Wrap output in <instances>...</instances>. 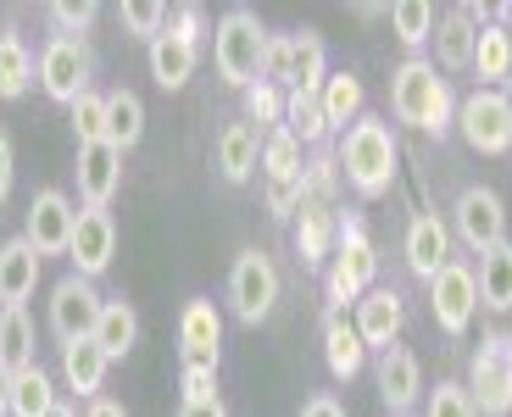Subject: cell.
<instances>
[{"label":"cell","mask_w":512,"mask_h":417,"mask_svg":"<svg viewBox=\"0 0 512 417\" xmlns=\"http://www.w3.org/2000/svg\"><path fill=\"white\" fill-rule=\"evenodd\" d=\"M390 112H396V123L440 139L457 123V95H451V84L435 73V62L407 56V62L390 73Z\"/></svg>","instance_id":"cell-1"},{"label":"cell","mask_w":512,"mask_h":417,"mask_svg":"<svg viewBox=\"0 0 512 417\" xmlns=\"http://www.w3.org/2000/svg\"><path fill=\"white\" fill-rule=\"evenodd\" d=\"M334 162H340V178H346L362 201H379V195H390V184H396L401 145H396V134H390V123L357 117V123L346 128V145H340Z\"/></svg>","instance_id":"cell-2"},{"label":"cell","mask_w":512,"mask_h":417,"mask_svg":"<svg viewBox=\"0 0 512 417\" xmlns=\"http://www.w3.org/2000/svg\"><path fill=\"white\" fill-rule=\"evenodd\" d=\"M262 51H268V28L251 6H229L212 28V62H218V78L234 89L262 84Z\"/></svg>","instance_id":"cell-3"},{"label":"cell","mask_w":512,"mask_h":417,"mask_svg":"<svg viewBox=\"0 0 512 417\" xmlns=\"http://www.w3.org/2000/svg\"><path fill=\"white\" fill-rule=\"evenodd\" d=\"M373 278H379V251H373L368 228H362L357 217H346V223H340V234H334L329 273H323L329 312H351V306L373 290Z\"/></svg>","instance_id":"cell-4"},{"label":"cell","mask_w":512,"mask_h":417,"mask_svg":"<svg viewBox=\"0 0 512 417\" xmlns=\"http://www.w3.org/2000/svg\"><path fill=\"white\" fill-rule=\"evenodd\" d=\"M273 306H279V267L268 251H240L229 267V312L240 323H268Z\"/></svg>","instance_id":"cell-5"},{"label":"cell","mask_w":512,"mask_h":417,"mask_svg":"<svg viewBox=\"0 0 512 417\" xmlns=\"http://www.w3.org/2000/svg\"><path fill=\"white\" fill-rule=\"evenodd\" d=\"M468 395H474L479 417H512V340L507 334H485L468 362Z\"/></svg>","instance_id":"cell-6"},{"label":"cell","mask_w":512,"mask_h":417,"mask_svg":"<svg viewBox=\"0 0 512 417\" xmlns=\"http://www.w3.org/2000/svg\"><path fill=\"white\" fill-rule=\"evenodd\" d=\"M457 128L468 139V151L507 156L512 151V101L501 89H474L468 101H457Z\"/></svg>","instance_id":"cell-7"},{"label":"cell","mask_w":512,"mask_h":417,"mask_svg":"<svg viewBox=\"0 0 512 417\" xmlns=\"http://www.w3.org/2000/svg\"><path fill=\"white\" fill-rule=\"evenodd\" d=\"M451 234L479 256L507 245V206H501V195L490 184H468L457 195V206H451Z\"/></svg>","instance_id":"cell-8"},{"label":"cell","mask_w":512,"mask_h":417,"mask_svg":"<svg viewBox=\"0 0 512 417\" xmlns=\"http://www.w3.org/2000/svg\"><path fill=\"white\" fill-rule=\"evenodd\" d=\"M429 312H435L440 334L462 340L468 323H474V312H479V278H474V267L451 256V262L429 278Z\"/></svg>","instance_id":"cell-9"},{"label":"cell","mask_w":512,"mask_h":417,"mask_svg":"<svg viewBox=\"0 0 512 417\" xmlns=\"http://www.w3.org/2000/svg\"><path fill=\"white\" fill-rule=\"evenodd\" d=\"M90 45L84 39H45V51H39V84H45V95L62 106H73L78 95H90Z\"/></svg>","instance_id":"cell-10"},{"label":"cell","mask_w":512,"mask_h":417,"mask_svg":"<svg viewBox=\"0 0 512 417\" xmlns=\"http://www.w3.org/2000/svg\"><path fill=\"white\" fill-rule=\"evenodd\" d=\"M101 290H95V278H84V273H67L62 284L51 290V334L62 345H73V340H90L95 334V323H101Z\"/></svg>","instance_id":"cell-11"},{"label":"cell","mask_w":512,"mask_h":417,"mask_svg":"<svg viewBox=\"0 0 512 417\" xmlns=\"http://www.w3.org/2000/svg\"><path fill=\"white\" fill-rule=\"evenodd\" d=\"M73 228H78V212H73V201H67L62 190H39L34 201H28L23 240L39 251V262H45V256H67Z\"/></svg>","instance_id":"cell-12"},{"label":"cell","mask_w":512,"mask_h":417,"mask_svg":"<svg viewBox=\"0 0 512 417\" xmlns=\"http://www.w3.org/2000/svg\"><path fill=\"white\" fill-rule=\"evenodd\" d=\"M78 195H84V206H95V212H106V206L117 201V190H123V151H117L112 139H101V145H78Z\"/></svg>","instance_id":"cell-13"},{"label":"cell","mask_w":512,"mask_h":417,"mask_svg":"<svg viewBox=\"0 0 512 417\" xmlns=\"http://www.w3.org/2000/svg\"><path fill=\"white\" fill-rule=\"evenodd\" d=\"M67 256H73V273L101 278L106 267H112V256H117V217L84 206V212H78V228H73V245H67Z\"/></svg>","instance_id":"cell-14"},{"label":"cell","mask_w":512,"mask_h":417,"mask_svg":"<svg viewBox=\"0 0 512 417\" xmlns=\"http://www.w3.org/2000/svg\"><path fill=\"white\" fill-rule=\"evenodd\" d=\"M401 323H407V306H401L396 290H384V284H373V290L351 306V329L362 334L368 351H390V345L401 340Z\"/></svg>","instance_id":"cell-15"},{"label":"cell","mask_w":512,"mask_h":417,"mask_svg":"<svg viewBox=\"0 0 512 417\" xmlns=\"http://www.w3.org/2000/svg\"><path fill=\"white\" fill-rule=\"evenodd\" d=\"M479 28H485V6H451V12L435 23V56H440V67H446V73L474 67Z\"/></svg>","instance_id":"cell-16"},{"label":"cell","mask_w":512,"mask_h":417,"mask_svg":"<svg viewBox=\"0 0 512 417\" xmlns=\"http://www.w3.org/2000/svg\"><path fill=\"white\" fill-rule=\"evenodd\" d=\"M179 351H184V362L218 367V356H223V312L212 301H190L179 312Z\"/></svg>","instance_id":"cell-17"},{"label":"cell","mask_w":512,"mask_h":417,"mask_svg":"<svg viewBox=\"0 0 512 417\" xmlns=\"http://www.w3.org/2000/svg\"><path fill=\"white\" fill-rule=\"evenodd\" d=\"M379 395H384V406L396 417H407L412 406H418V395H423V367H418V356L407 351V345H390V351H379Z\"/></svg>","instance_id":"cell-18"},{"label":"cell","mask_w":512,"mask_h":417,"mask_svg":"<svg viewBox=\"0 0 512 417\" xmlns=\"http://www.w3.org/2000/svg\"><path fill=\"white\" fill-rule=\"evenodd\" d=\"M401 251H407V267H412V273L429 284V278H435L440 267L451 262V228L440 223L435 212H418V217L407 223V245H401Z\"/></svg>","instance_id":"cell-19"},{"label":"cell","mask_w":512,"mask_h":417,"mask_svg":"<svg viewBox=\"0 0 512 417\" xmlns=\"http://www.w3.org/2000/svg\"><path fill=\"white\" fill-rule=\"evenodd\" d=\"M295 256H301V267H318L334 256V234H340V217H334V206L323 201H301V212H295Z\"/></svg>","instance_id":"cell-20"},{"label":"cell","mask_w":512,"mask_h":417,"mask_svg":"<svg viewBox=\"0 0 512 417\" xmlns=\"http://www.w3.org/2000/svg\"><path fill=\"white\" fill-rule=\"evenodd\" d=\"M195 56H201V45H190V39H179V34H156L151 45H145V62H151V78L173 95V89H184L195 78Z\"/></svg>","instance_id":"cell-21"},{"label":"cell","mask_w":512,"mask_h":417,"mask_svg":"<svg viewBox=\"0 0 512 417\" xmlns=\"http://www.w3.org/2000/svg\"><path fill=\"white\" fill-rule=\"evenodd\" d=\"M323 362H329V373L340 384H351L362 373V362H368V345H362V334L351 329L346 312H329L323 317Z\"/></svg>","instance_id":"cell-22"},{"label":"cell","mask_w":512,"mask_h":417,"mask_svg":"<svg viewBox=\"0 0 512 417\" xmlns=\"http://www.w3.org/2000/svg\"><path fill=\"white\" fill-rule=\"evenodd\" d=\"M106 351L95 340H73V345H62V384L78 395V401H101V390H106Z\"/></svg>","instance_id":"cell-23"},{"label":"cell","mask_w":512,"mask_h":417,"mask_svg":"<svg viewBox=\"0 0 512 417\" xmlns=\"http://www.w3.org/2000/svg\"><path fill=\"white\" fill-rule=\"evenodd\" d=\"M39 284V251L17 234L0 245V306H23Z\"/></svg>","instance_id":"cell-24"},{"label":"cell","mask_w":512,"mask_h":417,"mask_svg":"<svg viewBox=\"0 0 512 417\" xmlns=\"http://www.w3.org/2000/svg\"><path fill=\"white\" fill-rule=\"evenodd\" d=\"M90 340L106 351V362H123V356L140 345V312H134L128 301H106L101 306V323H95Z\"/></svg>","instance_id":"cell-25"},{"label":"cell","mask_w":512,"mask_h":417,"mask_svg":"<svg viewBox=\"0 0 512 417\" xmlns=\"http://www.w3.org/2000/svg\"><path fill=\"white\" fill-rule=\"evenodd\" d=\"M256 162H262V145H256V128L251 123H229L218 134V167L229 184H245V178L256 173Z\"/></svg>","instance_id":"cell-26"},{"label":"cell","mask_w":512,"mask_h":417,"mask_svg":"<svg viewBox=\"0 0 512 417\" xmlns=\"http://www.w3.org/2000/svg\"><path fill=\"white\" fill-rule=\"evenodd\" d=\"M39 78V62L34 51L23 45V34H0V101H17V95H28V84Z\"/></svg>","instance_id":"cell-27"},{"label":"cell","mask_w":512,"mask_h":417,"mask_svg":"<svg viewBox=\"0 0 512 417\" xmlns=\"http://www.w3.org/2000/svg\"><path fill=\"white\" fill-rule=\"evenodd\" d=\"M284 128L295 134V145H323V139L334 134L329 117H323V101L312 89H290V95H284Z\"/></svg>","instance_id":"cell-28"},{"label":"cell","mask_w":512,"mask_h":417,"mask_svg":"<svg viewBox=\"0 0 512 417\" xmlns=\"http://www.w3.org/2000/svg\"><path fill=\"white\" fill-rule=\"evenodd\" d=\"M323 78H329V51H323V39L312 28L290 34V89H312L318 95Z\"/></svg>","instance_id":"cell-29"},{"label":"cell","mask_w":512,"mask_h":417,"mask_svg":"<svg viewBox=\"0 0 512 417\" xmlns=\"http://www.w3.org/2000/svg\"><path fill=\"white\" fill-rule=\"evenodd\" d=\"M56 384L45 367H23V373H12V417H51L56 412Z\"/></svg>","instance_id":"cell-30"},{"label":"cell","mask_w":512,"mask_h":417,"mask_svg":"<svg viewBox=\"0 0 512 417\" xmlns=\"http://www.w3.org/2000/svg\"><path fill=\"white\" fill-rule=\"evenodd\" d=\"M140 134H145V101L134 89H112L106 95V139L117 151H128V145H140Z\"/></svg>","instance_id":"cell-31"},{"label":"cell","mask_w":512,"mask_h":417,"mask_svg":"<svg viewBox=\"0 0 512 417\" xmlns=\"http://www.w3.org/2000/svg\"><path fill=\"white\" fill-rule=\"evenodd\" d=\"M318 101H323V117H329V128L357 123V117H362V78L340 67V73H329V78H323Z\"/></svg>","instance_id":"cell-32"},{"label":"cell","mask_w":512,"mask_h":417,"mask_svg":"<svg viewBox=\"0 0 512 417\" xmlns=\"http://www.w3.org/2000/svg\"><path fill=\"white\" fill-rule=\"evenodd\" d=\"M0 367H6V373L34 367V323H28L23 306H6V312H0Z\"/></svg>","instance_id":"cell-33"},{"label":"cell","mask_w":512,"mask_h":417,"mask_svg":"<svg viewBox=\"0 0 512 417\" xmlns=\"http://www.w3.org/2000/svg\"><path fill=\"white\" fill-rule=\"evenodd\" d=\"M479 301L490 312H512V245H496V251L479 256Z\"/></svg>","instance_id":"cell-34"},{"label":"cell","mask_w":512,"mask_h":417,"mask_svg":"<svg viewBox=\"0 0 512 417\" xmlns=\"http://www.w3.org/2000/svg\"><path fill=\"white\" fill-rule=\"evenodd\" d=\"M301 145H295L290 128H273L268 139H262V173H268V184H301Z\"/></svg>","instance_id":"cell-35"},{"label":"cell","mask_w":512,"mask_h":417,"mask_svg":"<svg viewBox=\"0 0 512 417\" xmlns=\"http://www.w3.org/2000/svg\"><path fill=\"white\" fill-rule=\"evenodd\" d=\"M384 17H390V28H396V39L407 51H418L423 39H435V6L429 0H396V6H384Z\"/></svg>","instance_id":"cell-36"},{"label":"cell","mask_w":512,"mask_h":417,"mask_svg":"<svg viewBox=\"0 0 512 417\" xmlns=\"http://www.w3.org/2000/svg\"><path fill=\"white\" fill-rule=\"evenodd\" d=\"M474 67H479V78H490V84H501V78L512 73V34H507L501 23H485V28H479Z\"/></svg>","instance_id":"cell-37"},{"label":"cell","mask_w":512,"mask_h":417,"mask_svg":"<svg viewBox=\"0 0 512 417\" xmlns=\"http://www.w3.org/2000/svg\"><path fill=\"white\" fill-rule=\"evenodd\" d=\"M334 190H340V162H334V156H312V162L301 167V201L334 206Z\"/></svg>","instance_id":"cell-38"},{"label":"cell","mask_w":512,"mask_h":417,"mask_svg":"<svg viewBox=\"0 0 512 417\" xmlns=\"http://www.w3.org/2000/svg\"><path fill=\"white\" fill-rule=\"evenodd\" d=\"M67 112H73L78 145H101V139H106V95H95V89H90V95H78Z\"/></svg>","instance_id":"cell-39"},{"label":"cell","mask_w":512,"mask_h":417,"mask_svg":"<svg viewBox=\"0 0 512 417\" xmlns=\"http://www.w3.org/2000/svg\"><path fill=\"white\" fill-rule=\"evenodd\" d=\"M117 17H123V28L134 39H145V45H151V39L167 28V6H156V0H123V6H117Z\"/></svg>","instance_id":"cell-40"},{"label":"cell","mask_w":512,"mask_h":417,"mask_svg":"<svg viewBox=\"0 0 512 417\" xmlns=\"http://www.w3.org/2000/svg\"><path fill=\"white\" fill-rule=\"evenodd\" d=\"M423 417H479V412H474V395H468V384H435V395H429Z\"/></svg>","instance_id":"cell-41"},{"label":"cell","mask_w":512,"mask_h":417,"mask_svg":"<svg viewBox=\"0 0 512 417\" xmlns=\"http://www.w3.org/2000/svg\"><path fill=\"white\" fill-rule=\"evenodd\" d=\"M51 23H56V34H62V39H84V28L95 23V6H90V0H56Z\"/></svg>","instance_id":"cell-42"},{"label":"cell","mask_w":512,"mask_h":417,"mask_svg":"<svg viewBox=\"0 0 512 417\" xmlns=\"http://www.w3.org/2000/svg\"><path fill=\"white\" fill-rule=\"evenodd\" d=\"M245 117H251V123H279L284 128V95L273 84H251L245 89Z\"/></svg>","instance_id":"cell-43"},{"label":"cell","mask_w":512,"mask_h":417,"mask_svg":"<svg viewBox=\"0 0 512 417\" xmlns=\"http://www.w3.org/2000/svg\"><path fill=\"white\" fill-rule=\"evenodd\" d=\"M262 84L290 89V34H268V51H262Z\"/></svg>","instance_id":"cell-44"},{"label":"cell","mask_w":512,"mask_h":417,"mask_svg":"<svg viewBox=\"0 0 512 417\" xmlns=\"http://www.w3.org/2000/svg\"><path fill=\"white\" fill-rule=\"evenodd\" d=\"M184 401H218V367H201V362H184V379H179Z\"/></svg>","instance_id":"cell-45"},{"label":"cell","mask_w":512,"mask_h":417,"mask_svg":"<svg viewBox=\"0 0 512 417\" xmlns=\"http://www.w3.org/2000/svg\"><path fill=\"white\" fill-rule=\"evenodd\" d=\"M268 212L295 223V212H301V184H268Z\"/></svg>","instance_id":"cell-46"},{"label":"cell","mask_w":512,"mask_h":417,"mask_svg":"<svg viewBox=\"0 0 512 417\" xmlns=\"http://www.w3.org/2000/svg\"><path fill=\"white\" fill-rule=\"evenodd\" d=\"M167 34L201 45V6H179V12H167Z\"/></svg>","instance_id":"cell-47"},{"label":"cell","mask_w":512,"mask_h":417,"mask_svg":"<svg viewBox=\"0 0 512 417\" xmlns=\"http://www.w3.org/2000/svg\"><path fill=\"white\" fill-rule=\"evenodd\" d=\"M12 178H17V156H12V139L0 134V206L12 201Z\"/></svg>","instance_id":"cell-48"},{"label":"cell","mask_w":512,"mask_h":417,"mask_svg":"<svg viewBox=\"0 0 512 417\" xmlns=\"http://www.w3.org/2000/svg\"><path fill=\"white\" fill-rule=\"evenodd\" d=\"M301 417H346V406L334 401V395H312V401L301 406Z\"/></svg>","instance_id":"cell-49"},{"label":"cell","mask_w":512,"mask_h":417,"mask_svg":"<svg viewBox=\"0 0 512 417\" xmlns=\"http://www.w3.org/2000/svg\"><path fill=\"white\" fill-rule=\"evenodd\" d=\"M179 417H229V412H223V401H184Z\"/></svg>","instance_id":"cell-50"},{"label":"cell","mask_w":512,"mask_h":417,"mask_svg":"<svg viewBox=\"0 0 512 417\" xmlns=\"http://www.w3.org/2000/svg\"><path fill=\"white\" fill-rule=\"evenodd\" d=\"M84 417H128V412H123L117 401H106V395H101V401H90V412H84Z\"/></svg>","instance_id":"cell-51"},{"label":"cell","mask_w":512,"mask_h":417,"mask_svg":"<svg viewBox=\"0 0 512 417\" xmlns=\"http://www.w3.org/2000/svg\"><path fill=\"white\" fill-rule=\"evenodd\" d=\"M0 417H12V373L0 367Z\"/></svg>","instance_id":"cell-52"},{"label":"cell","mask_w":512,"mask_h":417,"mask_svg":"<svg viewBox=\"0 0 512 417\" xmlns=\"http://www.w3.org/2000/svg\"><path fill=\"white\" fill-rule=\"evenodd\" d=\"M51 417H78V412H73V406H56V412H51Z\"/></svg>","instance_id":"cell-53"},{"label":"cell","mask_w":512,"mask_h":417,"mask_svg":"<svg viewBox=\"0 0 512 417\" xmlns=\"http://www.w3.org/2000/svg\"><path fill=\"white\" fill-rule=\"evenodd\" d=\"M501 12H507V17H512V6H501Z\"/></svg>","instance_id":"cell-54"}]
</instances>
